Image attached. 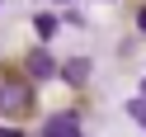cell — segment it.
Segmentation results:
<instances>
[{
	"label": "cell",
	"mask_w": 146,
	"mask_h": 137,
	"mask_svg": "<svg viewBox=\"0 0 146 137\" xmlns=\"http://www.w3.org/2000/svg\"><path fill=\"white\" fill-rule=\"evenodd\" d=\"M141 95H146V80H141Z\"/></svg>",
	"instance_id": "cell-9"
},
{
	"label": "cell",
	"mask_w": 146,
	"mask_h": 137,
	"mask_svg": "<svg viewBox=\"0 0 146 137\" xmlns=\"http://www.w3.org/2000/svg\"><path fill=\"white\" fill-rule=\"evenodd\" d=\"M61 80H66V85H85L90 80V57H71L66 66H61Z\"/></svg>",
	"instance_id": "cell-4"
},
{
	"label": "cell",
	"mask_w": 146,
	"mask_h": 137,
	"mask_svg": "<svg viewBox=\"0 0 146 137\" xmlns=\"http://www.w3.org/2000/svg\"><path fill=\"white\" fill-rule=\"evenodd\" d=\"M137 29H141V33H146V10H141V14H137Z\"/></svg>",
	"instance_id": "cell-8"
},
{
	"label": "cell",
	"mask_w": 146,
	"mask_h": 137,
	"mask_svg": "<svg viewBox=\"0 0 146 137\" xmlns=\"http://www.w3.org/2000/svg\"><path fill=\"white\" fill-rule=\"evenodd\" d=\"M0 137H24V132H14V128H0Z\"/></svg>",
	"instance_id": "cell-7"
},
{
	"label": "cell",
	"mask_w": 146,
	"mask_h": 137,
	"mask_svg": "<svg viewBox=\"0 0 146 137\" xmlns=\"http://www.w3.org/2000/svg\"><path fill=\"white\" fill-rule=\"evenodd\" d=\"M24 109H29V85L0 80V114H24Z\"/></svg>",
	"instance_id": "cell-1"
},
{
	"label": "cell",
	"mask_w": 146,
	"mask_h": 137,
	"mask_svg": "<svg viewBox=\"0 0 146 137\" xmlns=\"http://www.w3.org/2000/svg\"><path fill=\"white\" fill-rule=\"evenodd\" d=\"M127 114H132V123L146 132V95H137V99H127Z\"/></svg>",
	"instance_id": "cell-6"
},
{
	"label": "cell",
	"mask_w": 146,
	"mask_h": 137,
	"mask_svg": "<svg viewBox=\"0 0 146 137\" xmlns=\"http://www.w3.org/2000/svg\"><path fill=\"white\" fill-rule=\"evenodd\" d=\"M42 137H80L76 114H52L47 123H42Z\"/></svg>",
	"instance_id": "cell-2"
},
{
	"label": "cell",
	"mask_w": 146,
	"mask_h": 137,
	"mask_svg": "<svg viewBox=\"0 0 146 137\" xmlns=\"http://www.w3.org/2000/svg\"><path fill=\"white\" fill-rule=\"evenodd\" d=\"M57 29H61V19H57V14H38V19H33V33H38V38H52Z\"/></svg>",
	"instance_id": "cell-5"
},
{
	"label": "cell",
	"mask_w": 146,
	"mask_h": 137,
	"mask_svg": "<svg viewBox=\"0 0 146 137\" xmlns=\"http://www.w3.org/2000/svg\"><path fill=\"white\" fill-rule=\"evenodd\" d=\"M24 71H29L33 80H47V76H57V61H52L47 52L38 47V52H29V61H24Z\"/></svg>",
	"instance_id": "cell-3"
}]
</instances>
